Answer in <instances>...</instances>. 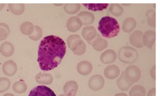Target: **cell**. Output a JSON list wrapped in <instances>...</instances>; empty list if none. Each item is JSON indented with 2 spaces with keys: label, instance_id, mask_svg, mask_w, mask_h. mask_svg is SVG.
<instances>
[{
  "label": "cell",
  "instance_id": "obj_11",
  "mask_svg": "<svg viewBox=\"0 0 160 96\" xmlns=\"http://www.w3.org/2000/svg\"><path fill=\"white\" fill-rule=\"evenodd\" d=\"M2 71L7 76H12L14 75L18 70L16 62L12 60L5 62L2 65Z\"/></svg>",
  "mask_w": 160,
  "mask_h": 96
},
{
  "label": "cell",
  "instance_id": "obj_12",
  "mask_svg": "<svg viewBox=\"0 0 160 96\" xmlns=\"http://www.w3.org/2000/svg\"><path fill=\"white\" fill-rule=\"evenodd\" d=\"M78 84L74 81H69L63 86V91L66 96H75L78 90Z\"/></svg>",
  "mask_w": 160,
  "mask_h": 96
},
{
  "label": "cell",
  "instance_id": "obj_41",
  "mask_svg": "<svg viewBox=\"0 0 160 96\" xmlns=\"http://www.w3.org/2000/svg\"><path fill=\"white\" fill-rule=\"evenodd\" d=\"M59 96H65V95H64V94H61V95H60Z\"/></svg>",
  "mask_w": 160,
  "mask_h": 96
},
{
  "label": "cell",
  "instance_id": "obj_18",
  "mask_svg": "<svg viewBox=\"0 0 160 96\" xmlns=\"http://www.w3.org/2000/svg\"><path fill=\"white\" fill-rule=\"evenodd\" d=\"M35 80L40 85H49L53 83V77L49 73H40L35 76Z\"/></svg>",
  "mask_w": 160,
  "mask_h": 96
},
{
  "label": "cell",
  "instance_id": "obj_17",
  "mask_svg": "<svg viewBox=\"0 0 160 96\" xmlns=\"http://www.w3.org/2000/svg\"><path fill=\"white\" fill-rule=\"evenodd\" d=\"M78 17L79 18L82 22V25H91L94 22L95 16L93 14L88 11H82L78 14Z\"/></svg>",
  "mask_w": 160,
  "mask_h": 96
},
{
  "label": "cell",
  "instance_id": "obj_37",
  "mask_svg": "<svg viewBox=\"0 0 160 96\" xmlns=\"http://www.w3.org/2000/svg\"><path fill=\"white\" fill-rule=\"evenodd\" d=\"M115 96H128L125 93H118V94H116V95H115Z\"/></svg>",
  "mask_w": 160,
  "mask_h": 96
},
{
  "label": "cell",
  "instance_id": "obj_4",
  "mask_svg": "<svg viewBox=\"0 0 160 96\" xmlns=\"http://www.w3.org/2000/svg\"><path fill=\"white\" fill-rule=\"evenodd\" d=\"M119 59L123 63H134L138 58V54L136 49L131 46H124L119 49L118 53Z\"/></svg>",
  "mask_w": 160,
  "mask_h": 96
},
{
  "label": "cell",
  "instance_id": "obj_21",
  "mask_svg": "<svg viewBox=\"0 0 160 96\" xmlns=\"http://www.w3.org/2000/svg\"><path fill=\"white\" fill-rule=\"evenodd\" d=\"M92 45V47L96 51H102L107 48L108 46V43L106 40L100 37L98 34V37L93 40Z\"/></svg>",
  "mask_w": 160,
  "mask_h": 96
},
{
  "label": "cell",
  "instance_id": "obj_38",
  "mask_svg": "<svg viewBox=\"0 0 160 96\" xmlns=\"http://www.w3.org/2000/svg\"><path fill=\"white\" fill-rule=\"evenodd\" d=\"M5 4L0 3V11H1V10L3 9V7H5Z\"/></svg>",
  "mask_w": 160,
  "mask_h": 96
},
{
  "label": "cell",
  "instance_id": "obj_31",
  "mask_svg": "<svg viewBox=\"0 0 160 96\" xmlns=\"http://www.w3.org/2000/svg\"><path fill=\"white\" fill-rule=\"evenodd\" d=\"M42 36V30L39 26H34V30L32 34L29 35L30 39L33 41H37L40 40Z\"/></svg>",
  "mask_w": 160,
  "mask_h": 96
},
{
  "label": "cell",
  "instance_id": "obj_1",
  "mask_svg": "<svg viewBox=\"0 0 160 96\" xmlns=\"http://www.w3.org/2000/svg\"><path fill=\"white\" fill-rule=\"evenodd\" d=\"M66 52V44L60 37L51 35L43 38L38 50V62L41 70L48 71L57 68Z\"/></svg>",
  "mask_w": 160,
  "mask_h": 96
},
{
  "label": "cell",
  "instance_id": "obj_34",
  "mask_svg": "<svg viewBox=\"0 0 160 96\" xmlns=\"http://www.w3.org/2000/svg\"><path fill=\"white\" fill-rule=\"evenodd\" d=\"M147 96H155V88L152 89L150 90Z\"/></svg>",
  "mask_w": 160,
  "mask_h": 96
},
{
  "label": "cell",
  "instance_id": "obj_42",
  "mask_svg": "<svg viewBox=\"0 0 160 96\" xmlns=\"http://www.w3.org/2000/svg\"><path fill=\"white\" fill-rule=\"evenodd\" d=\"M123 5H126V4H123ZM129 4H126V5H129Z\"/></svg>",
  "mask_w": 160,
  "mask_h": 96
},
{
  "label": "cell",
  "instance_id": "obj_29",
  "mask_svg": "<svg viewBox=\"0 0 160 96\" xmlns=\"http://www.w3.org/2000/svg\"><path fill=\"white\" fill-rule=\"evenodd\" d=\"M12 88L13 89L16 93L22 94L27 91L28 86L24 82L17 81L13 84Z\"/></svg>",
  "mask_w": 160,
  "mask_h": 96
},
{
  "label": "cell",
  "instance_id": "obj_22",
  "mask_svg": "<svg viewBox=\"0 0 160 96\" xmlns=\"http://www.w3.org/2000/svg\"><path fill=\"white\" fill-rule=\"evenodd\" d=\"M136 25V21L133 18H127L124 20L122 23V30L125 32H130L135 29Z\"/></svg>",
  "mask_w": 160,
  "mask_h": 96
},
{
  "label": "cell",
  "instance_id": "obj_8",
  "mask_svg": "<svg viewBox=\"0 0 160 96\" xmlns=\"http://www.w3.org/2000/svg\"><path fill=\"white\" fill-rule=\"evenodd\" d=\"M81 20L77 16H72L67 21L66 27L67 30L71 32H76L80 30L82 26Z\"/></svg>",
  "mask_w": 160,
  "mask_h": 96
},
{
  "label": "cell",
  "instance_id": "obj_6",
  "mask_svg": "<svg viewBox=\"0 0 160 96\" xmlns=\"http://www.w3.org/2000/svg\"><path fill=\"white\" fill-rule=\"evenodd\" d=\"M28 96H57L50 88L45 85H39L31 90Z\"/></svg>",
  "mask_w": 160,
  "mask_h": 96
},
{
  "label": "cell",
  "instance_id": "obj_20",
  "mask_svg": "<svg viewBox=\"0 0 160 96\" xmlns=\"http://www.w3.org/2000/svg\"><path fill=\"white\" fill-rule=\"evenodd\" d=\"M117 85L121 90L125 91L129 89L133 83L130 82L124 75V71L122 72L120 76L117 80Z\"/></svg>",
  "mask_w": 160,
  "mask_h": 96
},
{
  "label": "cell",
  "instance_id": "obj_27",
  "mask_svg": "<svg viewBox=\"0 0 160 96\" xmlns=\"http://www.w3.org/2000/svg\"><path fill=\"white\" fill-rule=\"evenodd\" d=\"M82 5L86 7L89 10L96 11H102L106 9L109 5V4H82Z\"/></svg>",
  "mask_w": 160,
  "mask_h": 96
},
{
  "label": "cell",
  "instance_id": "obj_35",
  "mask_svg": "<svg viewBox=\"0 0 160 96\" xmlns=\"http://www.w3.org/2000/svg\"><path fill=\"white\" fill-rule=\"evenodd\" d=\"M0 27L5 28V29L8 31V32L10 33V28H9V26H8V25H7V24H5V23H0Z\"/></svg>",
  "mask_w": 160,
  "mask_h": 96
},
{
  "label": "cell",
  "instance_id": "obj_14",
  "mask_svg": "<svg viewBox=\"0 0 160 96\" xmlns=\"http://www.w3.org/2000/svg\"><path fill=\"white\" fill-rule=\"evenodd\" d=\"M93 67L92 64L89 62L83 61L78 64L77 69L78 72L83 75H87L90 74L92 71Z\"/></svg>",
  "mask_w": 160,
  "mask_h": 96
},
{
  "label": "cell",
  "instance_id": "obj_19",
  "mask_svg": "<svg viewBox=\"0 0 160 96\" xmlns=\"http://www.w3.org/2000/svg\"><path fill=\"white\" fill-rule=\"evenodd\" d=\"M14 47L12 43L5 42L0 46V52L5 57H11L14 52Z\"/></svg>",
  "mask_w": 160,
  "mask_h": 96
},
{
  "label": "cell",
  "instance_id": "obj_32",
  "mask_svg": "<svg viewBox=\"0 0 160 96\" xmlns=\"http://www.w3.org/2000/svg\"><path fill=\"white\" fill-rule=\"evenodd\" d=\"M146 16L147 17L148 23L151 27L155 26V12L153 10H149L147 12Z\"/></svg>",
  "mask_w": 160,
  "mask_h": 96
},
{
  "label": "cell",
  "instance_id": "obj_5",
  "mask_svg": "<svg viewBox=\"0 0 160 96\" xmlns=\"http://www.w3.org/2000/svg\"><path fill=\"white\" fill-rule=\"evenodd\" d=\"M124 73L126 78L130 82L133 84L138 82L141 77V71L140 69L135 65L128 66Z\"/></svg>",
  "mask_w": 160,
  "mask_h": 96
},
{
  "label": "cell",
  "instance_id": "obj_28",
  "mask_svg": "<svg viewBox=\"0 0 160 96\" xmlns=\"http://www.w3.org/2000/svg\"><path fill=\"white\" fill-rule=\"evenodd\" d=\"M110 13L116 16H119L123 12V8L119 4L113 3L110 5L109 8Z\"/></svg>",
  "mask_w": 160,
  "mask_h": 96
},
{
  "label": "cell",
  "instance_id": "obj_36",
  "mask_svg": "<svg viewBox=\"0 0 160 96\" xmlns=\"http://www.w3.org/2000/svg\"><path fill=\"white\" fill-rule=\"evenodd\" d=\"M151 75L152 77L154 80L155 79V66H154L153 68L152 69L151 71Z\"/></svg>",
  "mask_w": 160,
  "mask_h": 96
},
{
  "label": "cell",
  "instance_id": "obj_39",
  "mask_svg": "<svg viewBox=\"0 0 160 96\" xmlns=\"http://www.w3.org/2000/svg\"><path fill=\"white\" fill-rule=\"evenodd\" d=\"M3 96H15L13 94H12V93H7L6 94H4Z\"/></svg>",
  "mask_w": 160,
  "mask_h": 96
},
{
  "label": "cell",
  "instance_id": "obj_9",
  "mask_svg": "<svg viewBox=\"0 0 160 96\" xmlns=\"http://www.w3.org/2000/svg\"><path fill=\"white\" fill-rule=\"evenodd\" d=\"M117 58V53L114 50L108 49L102 53L100 59L102 63L108 64L115 62Z\"/></svg>",
  "mask_w": 160,
  "mask_h": 96
},
{
  "label": "cell",
  "instance_id": "obj_25",
  "mask_svg": "<svg viewBox=\"0 0 160 96\" xmlns=\"http://www.w3.org/2000/svg\"><path fill=\"white\" fill-rule=\"evenodd\" d=\"M146 90L145 88L139 85L132 87L129 92L130 96H145Z\"/></svg>",
  "mask_w": 160,
  "mask_h": 96
},
{
  "label": "cell",
  "instance_id": "obj_10",
  "mask_svg": "<svg viewBox=\"0 0 160 96\" xmlns=\"http://www.w3.org/2000/svg\"><path fill=\"white\" fill-rule=\"evenodd\" d=\"M155 41V32L154 31H147L142 35V43L148 48H152Z\"/></svg>",
  "mask_w": 160,
  "mask_h": 96
},
{
  "label": "cell",
  "instance_id": "obj_33",
  "mask_svg": "<svg viewBox=\"0 0 160 96\" xmlns=\"http://www.w3.org/2000/svg\"><path fill=\"white\" fill-rule=\"evenodd\" d=\"M9 34L10 33L5 28L0 27V41L5 40Z\"/></svg>",
  "mask_w": 160,
  "mask_h": 96
},
{
  "label": "cell",
  "instance_id": "obj_23",
  "mask_svg": "<svg viewBox=\"0 0 160 96\" xmlns=\"http://www.w3.org/2000/svg\"><path fill=\"white\" fill-rule=\"evenodd\" d=\"M20 30L23 34L30 35L34 31V26L31 22L26 21L21 24Z\"/></svg>",
  "mask_w": 160,
  "mask_h": 96
},
{
  "label": "cell",
  "instance_id": "obj_30",
  "mask_svg": "<svg viewBox=\"0 0 160 96\" xmlns=\"http://www.w3.org/2000/svg\"><path fill=\"white\" fill-rule=\"evenodd\" d=\"M11 81L6 77L0 78V93L7 91L11 86Z\"/></svg>",
  "mask_w": 160,
  "mask_h": 96
},
{
  "label": "cell",
  "instance_id": "obj_26",
  "mask_svg": "<svg viewBox=\"0 0 160 96\" xmlns=\"http://www.w3.org/2000/svg\"><path fill=\"white\" fill-rule=\"evenodd\" d=\"M81 5L79 3H67L64 7V11L69 15H73L77 13L80 9Z\"/></svg>",
  "mask_w": 160,
  "mask_h": 96
},
{
  "label": "cell",
  "instance_id": "obj_13",
  "mask_svg": "<svg viewBox=\"0 0 160 96\" xmlns=\"http://www.w3.org/2000/svg\"><path fill=\"white\" fill-rule=\"evenodd\" d=\"M97 34V31L92 26H86L82 30V36L88 43L92 41L96 37Z\"/></svg>",
  "mask_w": 160,
  "mask_h": 96
},
{
  "label": "cell",
  "instance_id": "obj_40",
  "mask_svg": "<svg viewBox=\"0 0 160 96\" xmlns=\"http://www.w3.org/2000/svg\"><path fill=\"white\" fill-rule=\"evenodd\" d=\"M54 5L57 6H60L62 5L63 4H54Z\"/></svg>",
  "mask_w": 160,
  "mask_h": 96
},
{
  "label": "cell",
  "instance_id": "obj_24",
  "mask_svg": "<svg viewBox=\"0 0 160 96\" xmlns=\"http://www.w3.org/2000/svg\"><path fill=\"white\" fill-rule=\"evenodd\" d=\"M10 11L17 16L22 15L25 11V4L22 3H10L9 4Z\"/></svg>",
  "mask_w": 160,
  "mask_h": 96
},
{
  "label": "cell",
  "instance_id": "obj_15",
  "mask_svg": "<svg viewBox=\"0 0 160 96\" xmlns=\"http://www.w3.org/2000/svg\"><path fill=\"white\" fill-rule=\"evenodd\" d=\"M143 33L139 30L135 31L130 35L129 40L132 45L138 48H141L144 46L142 42Z\"/></svg>",
  "mask_w": 160,
  "mask_h": 96
},
{
  "label": "cell",
  "instance_id": "obj_16",
  "mask_svg": "<svg viewBox=\"0 0 160 96\" xmlns=\"http://www.w3.org/2000/svg\"><path fill=\"white\" fill-rule=\"evenodd\" d=\"M120 74L119 68L116 65L107 66L104 70V75L109 79H114L118 77Z\"/></svg>",
  "mask_w": 160,
  "mask_h": 96
},
{
  "label": "cell",
  "instance_id": "obj_7",
  "mask_svg": "<svg viewBox=\"0 0 160 96\" xmlns=\"http://www.w3.org/2000/svg\"><path fill=\"white\" fill-rule=\"evenodd\" d=\"M105 80L102 75H95L91 76L88 81V86L90 89L97 91L102 89L104 86Z\"/></svg>",
  "mask_w": 160,
  "mask_h": 96
},
{
  "label": "cell",
  "instance_id": "obj_2",
  "mask_svg": "<svg viewBox=\"0 0 160 96\" xmlns=\"http://www.w3.org/2000/svg\"><path fill=\"white\" fill-rule=\"evenodd\" d=\"M120 30L117 20L112 17L104 16L99 22L98 30L105 38H111L118 35Z\"/></svg>",
  "mask_w": 160,
  "mask_h": 96
},
{
  "label": "cell",
  "instance_id": "obj_3",
  "mask_svg": "<svg viewBox=\"0 0 160 96\" xmlns=\"http://www.w3.org/2000/svg\"><path fill=\"white\" fill-rule=\"evenodd\" d=\"M67 43L69 48L75 55L81 56L86 52V43L78 34H72L67 39Z\"/></svg>",
  "mask_w": 160,
  "mask_h": 96
}]
</instances>
